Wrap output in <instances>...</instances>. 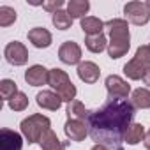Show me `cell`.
I'll return each instance as SVG.
<instances>
[{
  "instance_id": "31",
  "label": "cell",
  "mask_w": 150,
  "mask_h": 150,
  "mask_svg": "<svg viewBox=\"0 0 150 150\" xmlns=\"http://www.w3.org/2000/svg\"><path fill=\"white\" fill-rule=\"evenodd\" d=\"M90 150H110V148H106L104 145H94V146H92Z\"/></svg>"
},
{
  "instance_id": "11",
  "label": "cell",
  "mask_w": 150,
  "mask_h": 150,
  "mask_svg": "<svg viewBox=\"0 0 150 150\" xmlns=\"http://www.w3.org/2000/svg\"><path fill=\"white\" fill-rule=\"evenodd\" d=\"M64 132H65L67 139H71V141H83L88 134V127L81 120L67 118V122L64 124Z\"/></svg>"
},
{
  "instance_id": "27",
  "label": "cell",
  "mask_w": 150,
  "mask_h": 150,
  "mask_svg": "<svg viewBox=\"0 0 150 150\" xmlns=\"http://www.w3.org/2000/svg\"><path fill=\"white\" fill-rule=\"evenodd\" d=\"M134 58H136L138 62H141L143 65L150 67V44H143V46H138Z\"/></svg>"
},
{
  "instance_id": "29",
  "label": "cell",
  "mask_w": 150,
  "mask_h": 150,
  "mask_svg": "<svg viewBox=\"0 0 150 150\" xmlns=\"http://www.w3.org/2000/svg\"><path fill=\"white\" fill-rule=\"evenodd\" d=\"M143 145H145V148H146V150H150V129L145 132V138H143Z\"/></svg>"
},
{
  "instance_id": "26",
  "label": "cell",
  "mask_w": 150,
  "mask_h": 150,
  "mask_svg": "<svg viewBox=\"0 0 150 150\" xmlns=\"http://www.w3.org/2000/svg\"><path fill=\"white\" fill-rule=\"evenodd\" d=\"M16 21V11L9 6H2L0 7V27H11Z\"/></svg>"
},
{
  "instance_id": "13",
  "label": "cell",
  "mask_w": 150,
  "mask_h": 150,
  "mask_svg": "<svg viewBox=\"0 0 150 150\" xmlns=\"http://www.w3.org/2000/svg\"><path fill=\"white\" fill-rule=\"evenodd\" d=\"M35 103H37V106L42 108V110L57 111V110H60V106H62L64 101L60 99L58 94H55V92H51V90H42V92H39V94L35 96Z\"/></svg>"
},
{
  "instance_id": "5",
  "label": "cell",
  "mask_w": 150,
  "mask_h": 150,
  "mask_svg": "<svg viewBox=\"0 0 150 150\" xmlns=\"http://www.w3.org/2000/svg\"><path fill=\"white\" fill-rule=\"evenodd\" d=\"M124 14H125V20L136 27H143L150 21V9L146 7L145 2H138V0L127 2L124 6Z\"/></svg>"
},
{
  "instance_id": "16",
  "label": "cell",
  "mask_w": 150,
  "mask_h": 150,
  "mask_svg": "<svg viewBox=\"0 0 150 150\" xmlns=\"http://www.w3.org/2000/svg\"><path fill=\"white\" fill-rule=\"evenodd\" d=\"M88 11H90V2L88 0H69L67 2V13H69V16L72 20L74 18L83 20Z\"/></svg>"
},
{
  "instance_id": "23",
  "label": "cell",
  "mask_w": 150,
  "mask_h": 150,
  "mask_svg": "<svg viewBox=\"0 0 150 150\" xmlns=\"http://www.w3.org/2000/svg\"><path fill=\"white\" fill-rule=\"evenodd\" d=\"M51 21H53L55 28H58V30H67V28H71V25H72V18H71L69 13L64 11V9L57 11V13L51 16Z\"/></svg>"
},
{
  "instance_id": "8",
  "label": "cell",
  "mask_w": 150,
  "mask_h": 150,
  "mask_svg": "<svg viewBox=\"0 0 150 150\" xmlns=\"http://www.w3.org/2000/svg\"><path fill=\"white\" fill-rule=\"evenodd\" d=\"M58 58L62 64L67 65H80L81 64V48L78 42L74 41H65L60 48H58Z\"/></svg>"
},
{
  "instance_id": "7",
  "label": "cell",
  "mask_w": 150,
  "mask_h": 150,
  "mask_svg": "<svg viewBox=\"0 0 150 150\" xmlns=\"http://www.w3.org/2000/svg\"><path fill=\"white\" fill-rule=\"evenodd\" d=\"M4 57H6V60H7L11 65L20 67V65H25V64L28 62V50H27V46H25L23 42L13 41V42H9V44L6 46Z\"/></svg>"
},
{
  "instance_id": "2",
  "label": "cell",
  "mask_w": 150,
  "mask_h": 150,
  "mask_svg": "<svg viewBox=\"0 0 150 150\" xmlns=\"http://www.w3.org/2000/svg\"><path fill=\"white\" fill-rule=\"evenodd\" d=\"M104 27L110 32V41H108V48H106L108 55H110L111 60H118L131 48V34H129L127 20L113 18V20L106 21Z\"/></svg>"
},
{
  "instance_id": "18",
  "label": "cell",
  "mask_w": 150,
  "mask_h": 150,
  "mask_svg": "<svg viewBox=\"0 0 150 150\" xmlns=\"http://www.w3.org/2000/svg\"><path fill=\"white\" fill-rule=\"evenodd\" d=\"M80 25H81V30L87 35L103 34V28H104V21L99 20V18H96V16H85L83 20H80Z\"/></svg>"
},
{
  "instance_id": "15",
  "label": "cell",
  "mask_w": 150,
  "mask_h": 150,
  "mask_svg": "<svg viewBox=\"0 0 150 150\" xmlns=\"http://www.w3.org/2000/svg\"><path fill=\"white\" fill-rule=\"evenodd\" d=\"M145 72H146V65H143V64L138 62L136 58H131V60L124 65V74H125L129 80H132V81L143 80Z\"/></svg>"
},
{
  "instance_id": "20",
  "label": "cell",
  "mask_w": 150,
  "mask_h": 150,
  "mask_svg": "<svg viewBox=\"0 0 150 150\" xmlns=\"http://www.w3.org/2000/svg\"><path fill=\"white\" fill-rule=\"evenodd\" d=\"M39 145H41V148H42V150H65V145L58 139L57 132H55V131H51V129H50V131L41 138Z\"/></svg>"
},
{
  "instance_id": "14",
  "label": "cell",
  "mask_w": 150,
  "mask_h": 150,
  "mask_svg": "<svg viewBox=\"0 0 150 150\" xmlns=\"http://www.w3.org/2000/svg\"><path fill=\"white\" fill-rule=\"evenodd\" d=\"M28 41H30L35 48L42 50V48H50V46H51L53 37H51L50 30H46V28H42V27H35V28H30V30H28Z\"/></svg>"
},
{
  "instance_id": "19",
  "label": "cell",
  "mask_w": 150,
  "mask_h": 150,
  "mask_svg": "<svg viewBox=\"0 0 150 150\" xmlns=\"http://www.w3.org/2000/svg\"><path fill=\"white\" fill-rule=\"evenodd\" d=\"M131 104L134 106V110H148L150 108V90L136 88L131 96Z\"/></svg>"
},
{
  "instance_id": "6",
  "label": "cell",
  "mask_w": 150,
  "mask_h": 150,
  "mask_svg": "<svg viewBox=\"0 0 150 150\" xmlns=\"http://www.w3.org/2000/svg\"><path fill=\"white\" fill-rule=\"evenodd\" d=\"M104 85H106L110 101H127V97L131 94V85L124 78L117 76V74H110L104 81Z\"/></svg>"
},
{
  "instance_id": "30",
  "label": "cell",
  "mask_w": 150,
  "mask_h": 150,
  "mask_svg": "<svg viewBox=\"0 0 150 150\" xmlns=\"http://www.w3.org/2000/svg\"><path fill=\"white\" fill-rule=\"evenodd\" d=\"M143 81H145V85L150 87V67H146V72H145V76H143Z\"/></svg>"
},
{
  "instance_id": "22",
  "label": "cell",
  "mask_w": 150,
  "mask_h": 150,
  "mask_svg": "<svg viewBox=\"0 0 150 150\" xmlns=\"http://www.w3.org/2000/svg\"><path fill=\"white\" fill-rule=\"evenodd\" d=\"M143 138H145V127L141 124H131L127 132H125L124 141L127 145H138V143L143 141Z\"/></svg>"
},
{
  "instance_id": "4",
  "label": "cell",
  "mask_w": 150,
  "mask_h": 150,
  "mask_svg": "<svg viewBox=\"0 0 150 150\" xmlns=\"http://www.w3.org/2000/svg\"><path fill=\"white\" fill-rule=\"evenodd\" d=\"M48 85L57 90V94L60 96V99L64 103H72L74 99H76V87H74V83L71 81L69 74L60 69V67H53L50 69V76H48Z\"/></svg>"
},
{
  "instance_id": "17",
  "label": "cell",
  "mask_w": 150,
  "mask_h": 150,
  "mask_svg": "<svg viewBox=\"0 0 150 150\" xmlns=\"http://www.w3.org/2000/svg\"><path fill=\"white\" fill-rule=\"evenodd\" d=\"M88 115H90V111H88V110L85 108V104H83L81 101H78V99H74L72 103L67 104V117H69L71 120H81V122H87Z\"/></svg>"
},
{
  "instance_id": "28",
  "label": "cell",
  "mask_w": 150,
  "mask_h": 150,
  "mask_svg": "<svg viewBox=\"0 0 150 150\" xmlns=\"http://www.w3.org/2000/svg\"><path fill=\"white\" fill-rule=\"evenodd\" d=\"M41 6H42V9H44V11H48V13L55 14L57 11H60V9H62L64 0H50V2H42Z\"/></svg>"
},
{
  "instance_id": "21",
  "label": "cell",
  "mask_w": 150,
  "mask_h": 150,
  "mask_svg": "<svg viewBox=\"0 0 150 150\" xmlns=\"http://www.w3.org/2000/svg\"><path fill=\"white\" fill-rule=\"evenodd\" d=\"M85 46L88 51L92 53H101L108 48V39L104 37V34H97V35H87L85 37Z\"/></svg>"
},
{
  "instance_id": "9",
  "label": "cell",
  "mask_w": 150,
  "mask_h": 150,
  "mask_svg": "<svg viewBox=\"0 0 150 150\" xmlns=\"http://www.w3.org/2000/svg\"><path fill=\"white\" fill-rule=\"evenodd\" d=\"M48 76H50V69H46L41 64L30 65L25 71V81L30 87H42V85H46L48 83Z\"/></svg>"
},
{
  "instance_id": "1",
  "label": "cell",
  "mask_w": 150,
  "mask_h": 150,
  "mask_svg": "<svg viewBox=\"0 0 150 150\" xmlns=\"http://www.w3.org/2000/svg\"><path fill=\"white\" fill-rule=\"evenodd\" d=\"M132 118L134 106L131 101H108L103 108L90 111L87 118L88 134L96 145L124 150V138L129 125L132 124Z\"/></svg>"
},
{
  "instance_id": "32",
  "label": "cell",
  "mask_w": 150,
  "mask_h": 150,
  "mask_svg": "<svg viewBox=\"0 0 150 150\" xmlns=\"http://www.w3.org/2000/svg\"><path fill=\"white\" fill-rule=\"evenodd\" d=\"M145 4H146V7H148V9H150V0H148V2H145Z\"/></svg>"
},
{
  "instance_id": "12",
  "label": "cell",
  "mask_w": 150,
  "mask_h": 150,
  "mask_svg": "<svg viewBox=\"0 0 150 150\" xmlns=\"http://www.w3.org/2000/svg\"><path fill=\"white\" fill-rule=\"evenodd\" d=\"M76 72H78V78H80L83 83H88V85L96 83V81L99 80V76H101V69H99V65H97L96 62H90V60L81 62V64L78 65Z\"/></svg>"
},
{
  "instance_id": "10",
  "label": "cell",
  "mask_w": 150,
  "mask_h": 150,
  "mask_svg": "<svg viewBox=\"0 0 150 150\" xmlns=\"http://www.w3.org/2000/svg\"><path fill=\"white\" fill-rule=\"evenodd\" d=\"M23 148V134L13 129L0 131V150H21Z\"/></svg>"
},
{
  "instance_id": "24",
  "label": "cell",
  "mask_w": 150,
  "mask_h": 150,
  "mask_svg": "<svg viewBox=\"0 0 150 150\" xmlns=\"http://www.w3.org/2000/svg\"><path fill=\"white\" fill-rule=\"evenodd\" d=\"M18 92L20 90H18L16 81H13V80H2L0 81V96H2L4 101H11Z\"/></svg>"
},
{
  "instance_id": "25",
  "label": "cell",
  "mask_w": 150,
  "mask_h": 150,
  "mask_svg": "<svg viewBox=\"0 0 150 150\" xmlns=\"http://www.w3.org/2000/svg\"><path fill=\"white\" fill-rule=\"evenodd\" d=\"M7 106L13 111H23V110H27L28 108V97H27V94L18 92L11 101H7Z\"/></svg>"
},
{
  "instance_id": "3",
  "label": "cell",
  "mask_w": 150,
  "mask_h": 150,
  "mask_svg": "<svg viewBox=\"0 0 150 150\" xmlns=\"http://www.w3.org/2000/svg\"><path fill=\"white\" fill-rule=\"evenodd\" d=\"M20 129H21V134H23V138L28 145L39 143L41 138L51 129V120L48 117L41 115V113H34V115L21 120Z\"/></svg>"
}]
</instances>
